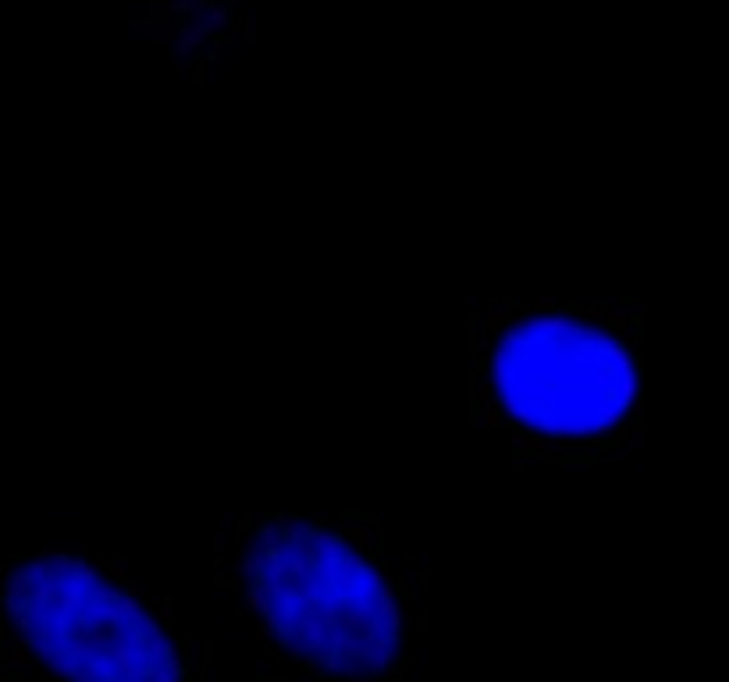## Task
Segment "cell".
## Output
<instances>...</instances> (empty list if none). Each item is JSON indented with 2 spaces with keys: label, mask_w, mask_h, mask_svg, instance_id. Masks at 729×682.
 <instances>
[{
  "label": "cell",
  "mask_w": 729,
  "mask_h": 682,
  "mask_svg": "<svg viewBox=\"0 0 729 682\" xmlns=\"http://www.w3.org/2000/svg\"><path fill=\"white\" fill-rule=\"evenodd\" d=\"M217 590L256 682H399L423 636V573L377 512H242L217 523Z\"/></svg>",
  "instance_id": "1"
},
{
  "label": "cell",
  "mask_w": 729,
  "mask_h": 682,
  "mask_svg": "<svg viewBox=\"0 0 729 682\" xmlns=\"http://www.w3.org/2000/svg\"><path fill=\"white\" fill-rule=\"evenodd\" d=\"M641 299L470 306V420L523 469H626L644 451Z\"/></svg>",
  "instance_id": "2"
},
{
  "label": "cell",
  "mask_w": 729,
  "mask_h": 682,
  "mask_svg": "<svg viewBox=\"0 0 729 682\" xmlns=\"http://www.w3.org/2000/svg\"><path fill=\"white\" fill-rule=\"evenodd\" d=\"M548 682H563V678H548Z\"/></svg>",
  "instance_id": "4"
},
{
  "label": "cell",
  "mask_w": 729,
  "mask_h": 682,
  "mask_svg": "<svg viewBox=\"0 0 729 682\" xmlns=\"http://www.w3.org/2000/svg\"><path fill=\"white\" fill-rule=\"evenodd\" d=\"M0 654L15 682H203L210 668V647L132 568L58 547L4 565Z\"/></svg>",
  "instance_id": "3"
}]
</instances>
